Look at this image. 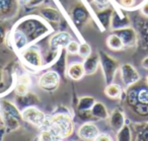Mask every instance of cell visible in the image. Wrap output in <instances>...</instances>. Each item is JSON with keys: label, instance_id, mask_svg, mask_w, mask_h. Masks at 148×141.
Segmentation results:
<instances>
[{"label": "cell", "instance_id": "obj_1", "mask_svg": "<svg viewBox=\"0 0 148 141\" xmlns=\"http://www.w3.org/2000/svg\"><path fill=\"white\" fill-rule=\"evenodd\" d=\"M14 29L18 30L21 33L25 34L27 41H29V44L38 41L42 37L49 34L50 32L49 25L47 27L44 21L33 17H29L21 19Z\"/></svg>", "mask_w": 148, "mask_h": 141}, {"label": "cell", "instance_id": "obj_2", "mask_svg": "<svg viewBox=\"0 0 148 141\" xmlns=\"http://www.w3.org/2000/svg\"><path fill=\"white\" fill-rule=\"evenodd\" d=\"M48 128L56 133L61 139H64L68 138L73 133L74 123L69 113L60 112L54 114L49 119Z\"/></svg>", "mask_w": 148, "mask_h": 141}, {"label": "cell", "instance_id": "obj_3", "mask_svg": "<svg viewBox=\"0 0 148 141\" xmlns=\"http://www.w3.org/2000/svg\"><path fill=\"white\" fill-rule=\"evenodd\" d=\"M99 56L101 66L103 68V77H105L106 83L107 84L113 83L114 79H115L116 73H117L118 69L120 68L119 61L103 51H99Z\"/></svg>", "mask_w": 148, "mask_h": 141}, {"label": "cell", "instance_id": "obj_4", "mask_svg": "<svg viewBox=\"0 0 148 141\" xmlns=\"http://www.w3.org/2000/svg\"><path fill=\"white\" fill-rule=\"evenodd\" d=\"M21 116L23 120L37 127H44L49 125V119L47 118V116L35 106L27 107L23 109L21 111Z\"/></svg>", "mask_w": 148, "mask_h": 141}, {"label": "cell", "instance_id": "obj_5", "mask_svg": "<svg viewBox=\"0 0 148 141\" xmlns=\"http://www.w3.org/2000/svg\"><path fill=\"white\" fill-rule=\"evenodd\" d=\"M70 17L78 29H82L90 19V13L81 2L74 3L70 8Z\"/></svg>", "mask_w": 148, "mask_h": 141}, {"label": "cell", "instance_id": "obj_6", "mask_svg": "<svg viewBox=\"0 0 148 141\" xmlns=\"http://www.w3.org/2000/svg\"><path fill=\"white\" fill-rule=\"evenodd\" d=\"M21 59L32 69H41L43 67V58L37 48L27 47L21 53Z\"/></svg>", "mask_w": 148, "mask_h": 141}, {"label": "cell", "instance_id": "obj_7", "mask_svg": "<svg viewBox=\"0 0 148 141\" xmlns=\"http://www.w3.org/2000/svg\"><path fill=\"white\" fill-rule=\"evenodd\" d=\"M60 83V75L55 70H50L43 74L39 79V86L48 92L55 91Z\"/></svg>", "mask_w": 148, "mask_h": 141}, {"label": "cell", "instance_id": "obj_8", "mask_svg": "<svg viewBox=\"0 0 148 141\" xmlns=\"http://www.w3.org/2000/svg\"><path fill=\"white\" fill-rule=\"evenodd\" d=\"M120 72H121V78L125 86L129 87L134 84H136L140 80L139 72L136 70V68L133 65L129 63H125L120 67Z\"/></svg>", "mask_w": 148, "mask_h": 141}, {"label": "cell", "instance_id": "obj_9", "mask_svg": "<svg viewBox=\"0 0 148 141\" xmlns=\"http://www.w3.org/2000/svg\"><path fill=\"white\" fill-rule=\"evenodd\" d=\"M18 0H0V21L13 19L18 11Z\"/></svg>", "mask_w": 148, "mask_h": 141}, {"label": "cell", "instance_id": "obj_10", "mask_svg": "<svg viewBox=\"0 0 148 141\" xmlns=\"http://www.w3.org/2000/svg\"><path fill=\"white\" fill-rule=\"evenodd\" d=\"M72 41V37L67 32H60L53 36L49 41V48L52 52H58L67 47Z\"/></svg>", "mask_w": 148, "mask_h": 141}, {"label": "cell", "instance_id": "obj_11", "mask_svg": "<svg viewBox=\"0 0 148 141\" xmlns=\"http://www.w3.org/2000/svg\"><path fill=\"white\" fill-rule=\"evenodd\" d=\"M114 34L119 36L120 39L122 40L124 44V47L132 48L135 47L137 44V34H136L135 30L133 28H123V29L115 30Z\"/></svg>", "mask_w": 148, "mask_h": 141}, {"label": "cell", "instance_id": "obj_12", "mask_svg": "<svg viewBox=\"0 0 148 141\" xmlns=\"http://www.w3.org/2000/svg\"><path fill=\"white\" fill-rule=\"evenodd\" d=\"M99 134L101 133H99L97 125L90 122L84 123L78 129V136L83 141H95V139L97 138Z\"/></svg>", "mask_w": 148, "mask_h": 141}, {"label": "cell", "instance_id": "obj_13", "mask_svg": "<svg viewBox=\"0 0 148 141\" xmlns=\"http://www.w3.org/2000/svg\"><path fill=\"white\" fill-rule=\"evenodd\" d=\"M39 13L42 19H44L46 21L51 23H59L60 19H61V15H60L59 11H58L57 9L53 8V7H50V6L40 7Z\"/></svg>", "mask_w": 148, "mask_h": 141}, {"label": "cell", "instance_id": "obj_14", "mask_svg": "<svg viewBox=\"0 0 148 141\" xmlns=\"http://www.w3.org/2000/svg\"><path fill=\"white\" fill-rule=\"evenodd\" d=\"M109 121H110V125H111L112 128L118 132V131L125 125L126 119H125V115H124L123 111L120 110V109L114 110L113 113L110 115Z\"/></svg>", "mask_w": 148, "mask_h": 141}, {"label": "cell", "instance_id": "obj_15", "mask_svg": "<svg viewBox=\"0 0 148 141\" xmlns=\"http://www.w3.org/2000/svg\"><path fill=\"white\" fill-rule=\"evenodd\" d=\"M115 9L112 7H106L97 12V17L99 19L101 25L103 27L105 30L111 29V23H112V17H113V13Z\"/></svg>", "mask_w": 148, "mask_h": 141}, {"label": "cell", "instance_id": "obj_16", "mask_svg": "<svg viewBox=\"0 0 148 141\" xmlns=\"http://www.w3.org/2000/svg\"><path fill=\"white\" fill-rule=\"evenodd\" d=\"M83 67H84V71L86 75H92L97 72V68H99V56L95 54V55H90L87 58H85L84 62H83Z\"/></svg>", "mask_w": 148, "mask_h": 141}, {"label": "cell", "instance_id": "obj_17", "mask_svg": "<svg viewBox=\"0 0 148 141\" xmlns=\"http://www.w3.org/2000/svg\"><path fill=\"white\" fill-rule=\"evenodd\" d=\"M0 117H1V120H2L4 127L7 130H16L19 128V125H21V120L17 118H15L14 116L8 114V113L4 112V111L0 110Z\"/></svg>", "mask_w": 148, "mask_h": 141}, {"label": "cell", "instance_id": "obj_18", "mask_svg": "<svg viewBox=\"0 0 148 141\" xmlns=\"http://www.w3.org/2000/svg\"><path fill=\"white\" fill-rule=\"evenodd\" d=\"M130 25V19L128 15L126 14H120L117 11H114L113 17H112V23H111V29L113 31L119 29H123V28H127Z\"/></svg>", "mask_w": 148, "mask_h": 141}, {"label": "cell", "instance_id": "obj_19", "mask_svg": "<svg viewBox=\"0 0 148 141\" xmlns=\"http://www.w3.org/2000/svg\"><path fill=\"white\" fill-rule=\"evenodd\" d=\"M67 75L69 76L72 80H80L81 78L85 75V71H84V67H83V64L79 63V62L72 63L71 65L68 67Z\"/></svg>", "mask_w": 148, "mask_h": 141}, {"label": "cell", "instance_id": "obj_20", "mask_svg": "<svg viewBox=\"0 0 148 141\" xmlns=\"http://www.w3.org/2000/svg\"><path fill=\"white\" fill-rule=\"evenodd\" d=\"M90 112L92 118L97 119V120H107L110 117L107 107L101 102H95V104L93 105Z\"/></svg>", "mask_w": 148, "mask_h": 141}, {"label": "cell", "instance_id": "obj_21", "mask_svg": "<svg viewBox=\"0 0 148 141\" xmlns=\"http://www.w3.org/2000/svg\"><path fill=\"white\" fill-rule=\"evenodd\" d=\"M40 100L38 98V96L35 94H32V92H27L25 96H17L16 98V104L17 106L23 107V109L27 108V107L35 106V105L39 104Z\"/></svg>", "mask_w": 148, "mask_h": 141}, {"label": "cell", "instance_id": "obj_22", "mask_svg": "<svg viewBox=\"0 0 148 141\" xmlns=\"http://www.w3.org/2000/svg\"><path fill=\"white\" fill-rule=\"evenodd\" d=\"M95 104V98H92V96H82L79 100L78 105H77L78 113L90 112Z\"/></svg>", "mask_w": 148, "mask_h": 141}, {"label": "cell", "instance_id": "obj_23", "mask_svg": "<svg viewBox=\"0 0 148 141\" xmlns=\"http://www.w3.org/2000/svg\"><path fill=\"white\" fill-rule=\"evenodd\" d=\"M105 94L108 98H113V100H118V98H120L122 96L123 90H122V87L119 84L111 83L107 84V86L105 88Z\"/></svg>", "mask_w": 148, "mask_h": 141}, {"label": "cell", "instance_id": "obj_24", "mask_svg": "<svg viewBox=\"0 0 148 141\" xmlns=\"http://www.w3.org/2000/svg\"><path fill=\"white\" fill-rule=\"evenodd\" d=\"M107 46L111 50H114V51H120V50H123L124 48H125L124 47V44H123V42H122V40L120 39V37L114 33L108 37Z\"/></svg>", "mask_w": 148, "mask_h": 141}, {"label": "cell", "instance_id": "obj_25", "mask_svg": "<svg viewBox=\"0 0 148 141\" xmlns=\"http://www.w3.org/2000/svg\"><path fill=\"white\" fill-rule=\"evenodd\" d=\"M117 141H132V131L129 125L125 124L118 131Z\"/></svg>", "mask_w": 148, "mask_h": 141}, {"label": "cell", "instance_id": "obj_26", "mask_svg": "<svg viewBox=\"0 0 148 141\" xmlns=\"http://www.w3.org/2000/svg\"><path fill=\"white\" fill-rule=\"evenodd\" d=\"M137 141H148V122L136 126Z\"/></svg>", "mask_w": 148, "mask_h": 141}, {"label": "cell", "instance_id": "obj_27", "mask_svg": "<svg viewBox=\"0 0 148 141\" xmlns=\"http://www.w3.org/2000/svg\"><path fill=\"white\" fill-rule=\"evenodd\" d=\"M39 141H60L61 138L56 133H54L51 129L48 128V130H44L38 137Z\"/></svg>", "mask_w": 148, "mask_h": 141}, {"label": "cell", "instance_id": "obj_28", "mask_svg": "<svg viewBox=\"0 0 148 141\" xmlns=\"http://www.w3.org/2000/svg\"><path fill=\"white\" fill-rule=\"evenodd\" d=\"M66 69V53L61 50V55H60L58 61L55 63V71H57L59 74H64Z\"/></svg>", "mask_w": 148, "mask_h": 141}, {"label": "cell", "instance_id": "obj_29", "mask_svg": "<svg viewBox=\"0 0 148 141\" xmlns=\"http://www.w3.org/2000/svg\"><path fill=\"white\" fill-rule=\"evenodd\" d=\"M78 55L82 58H87L88 56L91 55V48L88 44L83 43L79 45V51H78Z\"/></svg>", "mask_w": 148, "mask_h": 141}, {"label": "cell", "instance_id": "obj_30", "mask_svg": "<svg viewBox=\"0 0 148 141\" xmlns=\"http://www.w3.org/2000/svg\"><path fill=\"white\" fill-rule=\"evenodd\" d=\"M14 92L17 96H25V94L29 92V86L25 85V84H21V83H17L16 85H15Z\"/></svg>", "mask_w": 148, "mask_h": 141}, {"label": "cell", "instance_id": "obj_31", "mask_svg": "<svg viewBox=\"0 0 148 141\" xmlns=\"http://www.w3.org/2000/svg\"><path fill=\"white\" fill-rule=\"evenodd\" d=\"M66 51H67L69 54H72V55L78 54L79 44L77 43V42H75V41H73V40H72V41L67 45V47H66Z\"/></svg>", "mask_w": 148, "mask_h": 141}, {"label": "cell", "instance_id": "obj_32", "mask_svg": "<svg viewBox=\"0 0 148 141\" xmlns=\"http://www.w3.org/2000/svg\"><path fill=\"white\" fill-rule=\"evenodd\" d=\"M7 35V28L3 21H0V45L4 43Z\"/></svg>", "mask_w": 148, "mask_h": 141}, {"label": "cell", "instance_id": "obj_33", "mask_svg": "<svg viewBox=\"0 0 148 141\" xmlns=\"http://www.w3.org/2000/svg\"><path fill=\"white\" fill-rule=\"evenodd\" d=\"M31 82H32V79H31V77H29V75H27V74H23V75L19 76L18 79H17V83L25 84V85H27V86L31 84Z\"/></svg>", "mask_w": 148, "mask_h": 141}, {"label": "cell", "instance_id": "obj_34", "mask_svg": "<svg viewBox=\"0 0 148 141\" xmlns=\"http://www.w3.org/2000/svg\"><path fill=\"white\" fill-rule=\"evenodd\" d=\"M136 0H120V4L121 6L125 7V8H131L135 5Z\"/></svg>", "mask_w": 148, "mask_h": 141}, {"label": "cell", "instance_id": "obj_35", "mask_svg": "<svg viewBox=\"0 0 148 141\" xmlns=\"http://www.w3.org/2000/svg\"><path fill=\"white\" fill-rule=\"evenodd\" d=\"M45 2V0H29V2L27 3V6L29 8H33V7H37L39 5H41L42 3Z\"/></svg>", "mask_w": 148, "mask_h": 141}, {"label": "cell", "instance_id": "obj_36", "mask_svg": "<svg viewBox=\"0 0 148 141\" xmlns=\"http://www.w3.org/2000/svg\"><path fill=\"white\" fill-rule=\"evenodd\" d=\"M95 3L99 7V8H106V7L109 6L110 4V0H93Z\"/></svg>", "mask_w": 148, "mask_h": 141}, {"label": "cell", "instance_id": "obj_37", "mask_svg": "<svg viewBox=\"0 0 148 141\" xmlns=\"http://www.w3.org/2000/svg\"><path fill=\"white\" fill-rule=\"evenodd\" d=\"M95 141H113V138L108 134H99Z\"/></svg>", "mask_w": 148, "mask_h": 141}, {"label": "cell", "instance_id": "obj_38", "mask_svg": "<svg viewBox=\"0 0 148 141\" xmlns=\"http://www.w3.org/2000/svg\"><path fill=\"white\" fill-rule=\"evenodd\" d=\"M141 13L144 15V17H148V0L145 1V2L142 4L141 6Z\"/></svg>", "mask_w": 148, "mask_h": 141}, {"label": "cell", "instance_id": "obj_39", "mask_svg": "<svg viewBox=\"0 0 148 141\" xmlns=\"http://www.w3.org/2000/svg\"><path fill=\"white\" fill-rule=\"evenodd\" d=\"M6 131H8V130H7L5 127H3V128L0 129V141L3 140V138H4V136H5V132H6Z\"/></svg>", "mask_w": 148, "mask_h": 141}, {"label": "cell", "instance_id": "obj_40", "mask_svg": "<svg viewBox=\"0 0 148 141\" xmlns=\"http://www.w3.org/2000/svg\"><path fill=\"white\" fill-rule=\"evenodd\" d=\"M141 65H142V67H143L144 69H147L148 70V57H145L143 60H142Z\"/></svg>", "mask_w": 148, "mask_h": 141}, {"label": "cell", "instance_id": "obj_41", "mask_svg": "<svg viewBox=\"0 0 148 141\" xmlns=\"http://www.w3.org/2000/svg\"><path fill=\"white\" fill-rule=\"evenodd\" d=\"M2 80H3V70H2V68H1V66H0V87L3 85Z\"/></svg>", "mask_w": 148, "mask_h": 141}, {"label": "cell", "instance_id": "obj_42", "mask_svg": "<svg viewBox=\"0 0 148 141\" xmlns=\"http://www.w3.org/2000/svg\"><path fill=\"white\" fill-rule=\"evenodd\" d=\"M86 1H87V2H88V3H91V2H92V1H93V0H86Z\"/></svg>", "mask_w": 148, "mask_h": 141}, {"label": "cell", "instance_id": "obj_43", "mask_svg": "<svg viewBox=\"0 0 148 141\" xmlns=\"http://www.w3.org/2000/svg\"><path fill=\"white\" fill-rule=\"evenodd\" d=\"M146 83H147V85H148V75H147V77H146Z\"/></svg>", "mask_w": 148, "mask_h": 141}, {"label": "cell", "instance_id": "obj_44", "mask_svg": "<svg viewBox=\"0 0 148 141\" xmlns=\"http://www.w3.org/2000/svg\"><path fill=\"white\" fill-rule=\"evenodd\" d=\"M73 141H75V140H73Z\"/></svg>", "mask_w": 148, "mask_h": 141}, {"label": "cell", "instance_id": "obj_45", "mask_svg": "<svg viewBox=\"0 0 148 141\" xmlns=\"http://www.w3.org/2000/svg\"><path fill=\"white\" fill-rule=\"evenodd\" d=\"M60 141H61V140H60Z\"/></svg>", "mask_w": 148, "mask_h": 141}]
</instances>
